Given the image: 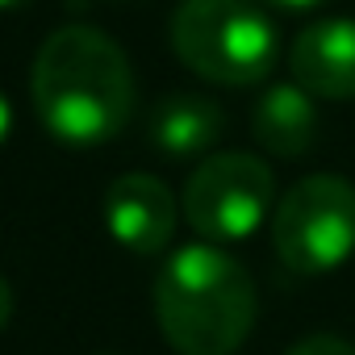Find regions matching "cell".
<instances>
[{"label": "cell", "instance_id": "obj_4", "mask_svg": "<svg viewBox=\"0 0 355 355\" xmlns=\"http://www.w3.org/2000/svg\"><path fill=\"white\" fill-rule=\"evenodd\" d=\"M276 259L297 276H322L355 251V184L318 171L297 180L272 209Z\"/></svg>", "mask_w": 355, "mask_h": 355}, {"label": "cell", "instance_id": "obj_5", "mask_svg": "<svg viewBox=\"0 0 355 355\" xmlns=\"http://www.w3.org/2000/svg\"><path fill=\"white\" fill-rule=\"evenodd\" d=\"M180 209L205 243H243L276 209V175L247 150L209 155L184 180Z\"/></svg>", "mask_w": 355, "mask_h": 355}, {"label": "cell", "instance_id": "obj_8", "mask_svg": "<svg viewBox=\"0 0 355 355\" xmlns=\"http://www.w3.org/2000/svg\"><path fill=\"white\" fill-rule=\"evenodd\" d=\"M226 130V113L218 101L201 96V92H171L150 109L146 121V138L171 155V159H189L209 150Z\"/></svg>", "mask_w": 355, "mask_h": 355}, {"label": "cell", "instance_id": "obj_3", "mask_svg": "<svg viewBox=\"0 0 355 355\" xmlns=\"http://www.w3.org/2000/svg\"><path fill=\"white\" fill-rule=\"evenodd\" d=\"M167 34L175 59L222 88L259 84L280 59L276 26L255 0H184Z\"/></svg>", "mask_w": 355, "mask_h": 355}, {"label": "cell", "instance_id": "obj_1", "mask_svg": "<svg viewBox=\"0 0 355 355\" xmlns=\"http://www.w3.org/2000/svg\"><path fill=\"white\" fill-rule=\"evenodd\" d=\"M30 101L55 142L101 146L134 113V67L105 30L63 26L34 55Z\"/></svg>", "mask_w": 355, "mask_h": 355}, {"label": "cell", "instance_id": "obj_7", "mask_svg": "<svg viewBox=\"0 0 355 355\" xmlns=\"http://www.w3.org/2000/svg\"><path fill=\"white\" fill-rule=\"evenodd\" d=\"M288 71L318 101H355V21L326 17L305 26L288 46Z\"/></svg>", "mask_w": 355, "mask_h": 355}, {"label": "cell", "instance_id": "obj_2", "mask_svg": "<svg viewBox=\"0 0 355 355\" xmlns=\"http://www.w3.org/2000/svg\"><path fill=\"white\" fill-rule=\"evenodd\" d=\"M150 301L175 355H234L255 326V280L218 243L171 251Z\"/></svg>", "mask_w": 355, "mask_h": 355}, {"label": "cell", "instance_id": "obj_6", "mask_svg": "<svg viewBox=\"0 0 355 355\" xmlns=\"http://www.w3.org/2000/svg\"><path fill=\"white\" fill-rule=\"evenodd\" d=\"M180 222L175 193L150 171H125L105 193V226L134 255H159Z\"/></svg>", "mask_w": 355, "mask_h": 355}, {"label": "cell", "instance_id": "obj_13", "mask_svg": "<svg viewBox=\"0 0 355 355\" xmlns=\"http://www.w3.org/2000/svg\"><path fill=\"white\" fill-rule=\"evenodd\" d=\"M9 130H13V109H9V101H5V92H0V142L9 138Z\"/></svg>", "mask_w": 355, "mask_h": 355}, {"label": "cell", "instance_id": "obj_10", "mask_svg": "<svg viewBox=\"0 0 355 355\" xmlns=\"http://www.w3.org/2000/svg\"><path fill=\"white\" fill-rule=\"evenodd\" d=\"M284 355H355V347L347 338H338V334H305Z\"/></svg>", "mask_w": 355, "mask_h": 355}, {"label": "cell", "instance_id": "obj_12", "mask_svg": "<svg viewBox=\"0 0 355 355\" xmlns=\"http://www.w3.org/2000/svg\"><path fill=\"white\" fill-rule=\"evenodd\" d=\"M263 5H276V9H288V13H301V9H318L322 0H263Z\"/></svg>", "mask_w": 355, "mask_h": 355}, {"label": "cell", "instance_id": "obj_14", "mask_svg": "<svg viewBox=\"0 0 355 355\" xmlns=\"http://www.w3.org/2000/svg\"><path fill=\"white\" fill-rule=\"evenodd\" d=\"M26 5H34V0H0V13H9V9H26Z\"/></svg>", "mask_w": 355, "mask_h": 355}, {"label": "cell", "instance_id": "obj_11", "mask_svg": "<svg viewBox=\"0 0 355 355\" xmlns=\"http://www.w3.org/2000/svg\"><path fill=\"white\" fill-rule=\"evenodd\" d=\"M9 318H13V288H9L5 276H0V330L9 326Z\"/></svg>", "mask_w": 355, "mask_h": 355}, {"label": "cell", "instance_id": "obj_9", "mask_svg": "<svg viewBox=\"0 0 355 355\" xmlns=\"http://www.w3.org/2000/svg\"><path fill=\"white\" fill-rule=\"evenodd\" d=\"M251 130H255V142H259L268 155H280V159L305 155V150L313 146V138H318V109H313V96H309L301 84H276V88H268V92L255 101Z\"/></svg>", "mask_w": 355, "mask_h": 355}]
</instances>
